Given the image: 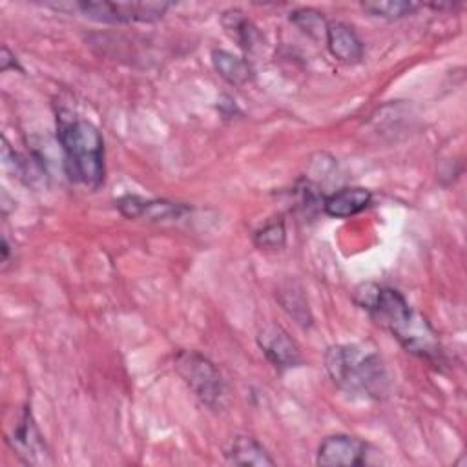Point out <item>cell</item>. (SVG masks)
<instances>
[{
	"instance_id": "1",
	"label": "cell",
	"mask_w": 467,
	"mask_h": 467,
	"mask_svg": "<svg viewBox=\"0 0 467 467\" xmlns=\"http://www.w3.org/2000/svg\"><path fill=\"white\" fill-rule=\"evenodd\" d=\"M352 296L354 303L368 312L379 327L389 330L407 352L427 361L441 359V345L436 330L398 290L376 283H361Z\"/></svg>"
},
{
	"instance_id": "2",
	"label": "cell",
	"mask_w": 467,
	"mask_h": 467,
	"mask_svg": "<svg viewBox=\"0 0 467 467\" xmlns=\"http://www.w3.org/2000/svg\"><path fill=\"white\" fill-rule=\"evenodd\" d=\"M325 368L336 387L354 398L381 400L390 389L389 370L379 354L358 343L330 347Z\"/></svg>"
},
{
	"instance_id": "3",
	"label": "cell",
	"mask_w": 467,
	"mask_h": 467,
	"mask_svg": "<svg viewBox=\"0 0 467 467\" xmlns=\"http://www.w3.org/2000/svg\"><path fill=\"white\" fill-rule=\"evenodd\" d=\"M57 140L67 177L97 190L104 181V139L99 128L69 109H60L57 113Z\"/></svg>"
},
{
	"instance_id": "4",
	"label": "cell",
	"mask_w": 467,
	"mask_h": 467,
	"mask_svg": "<svg viewBox=\"0 0 467 467\" xmlns=\"http://www.w3.org/2000/svg\"><path fill=\"white\" fill-rule=\"evenodd\" d=\"M175 370L206 407H223L226 398L224 381L206 356L195 350H181L175 354Z\"/></svg>"
},
{
	"instance_id": "5",
	"label": "cell",
	"mask_w": 467,
	"mask_h": 467,
	"mask_svg": "<svg viewBox=\"0 0 467 467\" xmlns=\"http://www.w3.org/2000/svg\"><path fill=\"white\" fill-rule=\"evenodd\" d=\"M55 9H75L82 16L104 24L155 22L164 16L170 4L166 2H75L69 5L49 4Z\"/></svg>"
},
{
	"instance_id": "6",
	"label": "cell",
	"mask_w": 467,
	"mask_h": 467,
	"mask_svg": "<svg viewBox=\"0 0 467 467\" xmlns=\"http://www.w3.org/2000/svg\"><path fill=\"white\" fill-rule=\"evenodd\" d=\"M368 443L350 434L327 436L316 452V463L323 467H358L365 465Z\"/></svg>"
},
{
	"instance_id": "7",
	"label": "cell",
	"mask_w": 467,
	"mask_h": 467,
	"mask_svg": "<svg viewBox=\"0 0 467 467\" xmlns=\"http://www.w3.org/2000/svg\"><path fill=\"white\" fill-rule=\"evenodd\" d=\"M7 443L11 449L26 462L31 465H46L49 463V451L44 443V438L35 425L31 410L26 407L13 427L11 432H7Z\"/></svg>"
},
{
	"instance_id": "8",
	"label": "cell",
	"mask_w": 467,
	"mask_h": 467,
	"mask_svg": "<svg viewBox=\"0 0 467 467\" xmlns=\"http://www.w3.org/2000/svg\"><path fill=\"white\" fill-rule=\"evenodd\" d=\"M257 343L266 359L279 370L292 368L301 363V352L296 341L277 325H265L257 334Z\"/></svg>"
},
{
	"instance_id": "9",
	"label": "cell",
	"mask_w": 467,
	"mask_h": 467,
	"mask_svg": "<svg viewBox=\"0 0 467 467\" xmlns=\"http://www.w3.org/2000/svg\"><path fill=\"white\" fill-rule=\"evenodd\" d=\"M119 212L128 219L146 217L150 221H166L181 217L188 208L171 201L159 199H142L139 195H124L117 201Z\"/></svg>"
},
{
	"instance_id": "10",
	"label": "cell",
	"mask_w": 467,
	"mask_h": 467,
	"mask_svg": "<svg viewBox=\"0 0 467 467\" xmlns=\"http://www.w3.org/2000/svg\"><path fill=\"white\" fill-rule=\"evenodd\" d=\"M325 40L330 55L343 64H358L363 58L365 49L361 38L350 26L343 22L328 24Z\"/></svg>"
},
{
	"instance_id": "11",
	"label": "cell",
	"mask_w": 467,
	"mask_h": 467,
	"mask_svg": "<svg viewBox=\"0 0 467 467\" xmlns=\"http://www.w3.org/2000/svg\"><path fill=\"white\" fill-rule=\"evenodd\" d=\"M372 201V193L361 186H347L323 197V212L336 219H347L363 212Z\"/></svg>"
},
{
	"instance_id": "12",
	"label": "cell",
	"mask_w": 467,
	"mask_h": 467,
	"mask_svg": "<svg viewBox=\"0 0 467 467\" xmlns=\"http://www.w3.org/2000/svg\"><path fill=\"white\" fill-rule=\"evenodd\" d=\"M224 458L234 465H252V467H270L274 458L266 449L252 436H235L224 451Z\"/></svg>"
},
{
	"instance_id": "13",
	"label": "cell",
	"mask_w": 467,
	"mask_h": 467,
	"mask_svg": "<svg viewBox=\"0 0 467 467\" xmlns=\"http://www.w3.org/2000/svg\"><path fill=\"white\" fill-rule=\"evenodd\" d=\"M221 24L224 31L237 42L239 47L244 51H254L257 44L261 42V35L254 22L244 16L243 11L239 9H228L221 16Z\"/></svg>"
},
{
	"instance_id": "14",
	"label": "cell",
	"mask_w": 467,
	"mask_h": 467,
	"mask_svg": "<svg viewBox=\"0 0 467 467\" xmlns=\"http://www.w3.org/2000/svg\"><path fill=\"white\" fill-rule=\"evenodd\" d=\"M212 64H213V69L219 73V77H223L228 84L243 86L252 78V69L248 62L232 51L213 49Z\"/></svg>"
},
{
	"instance_id": "15",
	"label": "cell",
	"mask_w": 467,
	"mask_h": 467,
	"mask_svg": "<svg viewBox=\"0 0 467 467\" xmlns=\"http://www.w3.org/2000/svg\"><path fill=\"white\" fill-rule=\"evenodd\" d=\"M277 294H279V301H281L283 308L288 312L290 317L296 319V323H299L303 327H308L312 323L308 303L299 286H296L292 283V285H286L285 288H281Z\"/></svg>"
},
{
	"instance_id": "16",
	"label": "cell",
	"mask_w": 467,
	"mask_h": 467,
	"mask_svg": "<svg viewBox=\"0 0 467 467\" xmlns=\"http://www.w3.org/2000/svg\"><path fill=\"white\" fill-rule=\"evenodd\" d=\"M361 7L378 18H385V20H398L403 16L412 15L416 9L421 7V4H414V2H407V0H376V2H363Z\"/></svg>"
},
{
	"instance_id": "17",
	"label": "cell",
	"mask_w": 467,
	"mask_h": 467,
	"mask_svg": "<svg viewBox=\"0 0 467 467\" xmlns=\"http://www.w3.org/2000/svg\"><path fill=\"white\" fill-rule=\"evenodd\" d=\"M290 22L299 27L303 33L319 38L325 36L327 33V20L323 18V15L316 9H308V7H301L290 13Z\"/></svg>"
},
{
	"instance_id": "18",
	"label": "cell",
	"mask_w": 467,
	"mask_h": 467,
	"mask_svg": "<svg viewBox=\"0 0 467 467\" xmlns=\"http://www.w3.org/2000/svg\"><path fill=\"white\" fill-rule=\"evenodd\" d=\"M285 239H286V232H285L283 221H270L263 228L255 230L254 234V243L259 248L277 250L285 244Z\"/></svg>"
},
{
	"instance_id": "19",
	"label": "cell",
	"mask_w": 467,
	"mask_h": 467,
	"mask_svg": "<svg viewBox=\"0 0 467 467\" xmlns=\"http://www.w3.org/2000/svg\"><path fill=\"white\" fill-rule=\"evenodd\" d=\"M0 67H2V71H7V69H11V67H13V69H15V67H16V69H20V67H18V64H16V60H15V57L11 55V51H9L7 47H4V49H2Z\"/></svg>"
}]
</instances>
